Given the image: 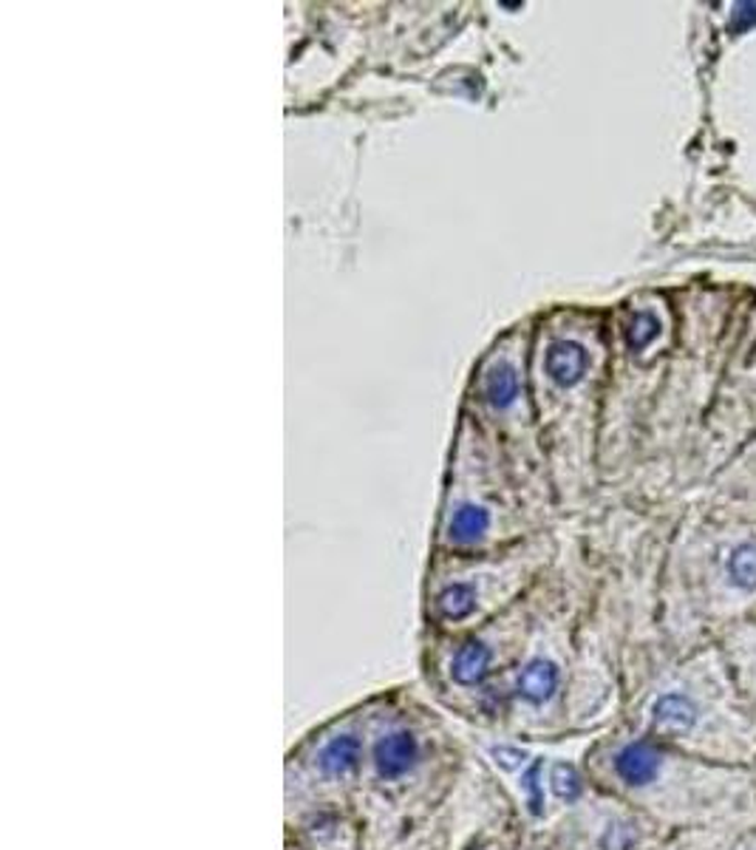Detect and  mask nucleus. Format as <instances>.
<instances>
[{"mask_svg": "<svg viewBox=\"0 0 756 850\" xmlns=\"http://www.w3.org/2000/svg\"><path fill=\"white\" fill-rule=\"evenodd\" d=\"M371 763H374L380 779L392 783V779L406 777L420 763V743L408 728H394V732L377 737L374 751H371Z\"/></svg>", "mask_w": 756, "mask_h": 850, "instance_id": "obj_1", "label": "nucleus"}, {"mask_svg": "<svg viewBox=\"0 0 756 850\" xmlns=\"http://www.w3.org/2000/svg\"><path fill=\"white\" fill-rule=\"evenodd\" d=\"M561 684V669L550 658H533L524 663L516 677V695L530 706H544L553 700Z\"/></svg>", "mask_w": 756, "mask_h": 850, "instance_id": "obj_2", "label": "nucleus"}, {"mask_svg": "<svg viewBox=\"0 0 756 850\" xmlns=\"http://www.w3.org/2000/svg\"><path fill=\"white\" fill-rule=\"evenodd\" d=\"M363 760V743L357 734H337L318 751V771L323 777L346 779L360 769Z\"/></svg>", "mask_w": 756, "mask_h": 850, "instance_id": "obj_3", "label": "nucleus"}, {"mask_svg": "<svg viewBox=\"0 0 756 850\" xmlns=\"http://www.w3.org/2000/svg\"><path fill=\"white\" fill-rule=\"evenodd\" d=\"M661 754L652 743H629L615 754V774L632 788H643L657 777Z\"/></svg>", "mask_w": 756, "mask_h": 850, "instance_id": "obj_4", "label": "nucleus"}, {"mask_svg": "<svg viewBox=\"0 0 756 850\" xmlns=\"http://www.w3.org/2000/svg\"><path fill=\"white\" fill-rule=\"evenodd\" d=\"M544 366H547V375H550V380H553V383L569 389V385L581 383V378L587 375L589 355L581 343L559 341L550 346V352H547Z\"/></svg>", "mask_w": 756, "mask_h": 850, "instance_id": "obj_5", "label": "nucleus"}, {"mask_svg": "<svg viewBox=\"0 0 756 850\" xmlns=\"http://www.w3.org/2000/svg\"><path fill=\"white\" fill-rule=\"evenodd\" d=\"M652 723H655L657 732L669 734V737L685 734L697 723V706L685 695L669 692V695L657 698L655 706H652Z\"/></svg>", "mask_w": 756, "mask_h": 850, "instance_id": "obj_6", "label": "nucleus"}, {"mask_svg": "<svg viewBox=\"0 0 756 850\" xmlns=\"http://www.w3.org/2000/svg\"><path fill=\"white\" fill-rule=\"evenodd\" d=\"M494 652L482 640H467L453 652L451 658V677L459 686H479L490 672Z\"/></svg>", "mask_w": 756, "mask_h": 850, "instance_id": "obj_7", "label": "nucleus"}, {"mask_svg": "<svg viewBox=\"0 0 756 850\" xmlns=\"http://www.w3.org/2000/svg\"><path fill=\"white\" fill-rule=\"evenodd\" d=\"M490 528V513L482 505H473V502H465V505H459L457 510L448 519V538L457 542V545H473V542H479Z\"/></svg>", "mask_w": 756, "mask_h": 850, "instance_id": "obj_8", "label": "nucleus"}, {"mask_svg": "<svg viewBox=\"0 0 756 850\" xmlns=\"http://www.w3.org/2000/svg\"><path fill=\"white\" fill-rule=\"evenodd\" d=\"M482 394H485V401L490 403L494 408H508L510 403L516 401L518 394V378L513 366L499 364L485 375V383H482Z\"/></svg>", "mask_w": 756, "mask_h": 850, "instance_id": "obj_9", "label": "nucleus"}, {"mask_svg": "<svg viewBox=\"0 0 756 850\" xmlns=\"http://www.w3.org/2000/svg\"><path fill=\"white\" fill-rule=\"evenodd\" d=\"M476 607V589L473 584L457 582L451 587H445L437 596V612L445 621H462L467 618Z\"/></svg>", "mask_w": 756, "mask_h": 850, "instance_id": "obj_10", "label": "nucleus"}, {"mask_svg": "<svg viewBox=\"0 0 756 850\" xmlns=\"http://www.w3.org/2000/svg\"><path fill=\"white\" fill-rule=\"evenodd\" d=\"M728 582L740 589L756 587V542H745L728 559Z\"/></svg>", "mask_w": 756, "mask_h": 850, "instance_id": "obj_11", "label": "nucleus"}, {"mask_svg": "<svg viewBox=\"0 0 756 850\" xmlns=\"http://www.w3.org/2000/svg\"><path fill=\"white\" fill-rule=\"evenodd\" d=\"M550 788H553V794L561 802H575L584 791L581 774H578L573 763H555L550 769Z\"/></svg>", "mask_w": 756, "mask_h": 850, "instance_id": "obj_12", "label": "nucleus"}, {"mask_svg": "<svg viewBox=\"0 0 756 850\" xmlns=\"http://www.w3.org/2000/svg\"><path fill=\"white\" fill-rule=\"evenodd\" d=\"M657 334H661V320L652 313H640L635 315L629 329H626V343H629L632 352H643L657 341Z\"/></svg>", "mask_w": 756, "mask_h": 850, "instance_id": "obj_13", "label": "nucleus"}, {"mask_svg": "<svg viewBox=\"0 0 756 850\" xmlns=\"http://www.w3.org/2000/svg\"><path fill=\"white\" fill-rule=\"evenodd\" d=\"M522 788L524 797H527V805H530L533 814H541V805H544V785H541V763H533L530 769L522 774Z\"/></svg>", "mask_w": 756, "mask_h": 850, "instance_id": "obj_14", "label": "nucleus"}, {"mask_svg": "<svg viewBox=\"0 0 756 850\" xmlns=\"http://www.w3.org/2000/svg\"><path fill=\"white\" fill-rule=\"evenodd\" d=\"M751 26H756V3H736L734 12H731L728 31L740 35V31H748Z\"/></svg>", "mask_w": 756, "mask_h": 850, "instance_id": "obj_15", "label": "nucleus"}, {"mask_svg": "<svg viewBox=\"0 0 756 850\" xmlns=\"http://www.w3.org/2000/svg\"><path fill=\"white\" fill-rule=\"evenodd\" d=\"M490 754H494L496 763L508 771L522 769L524 760H527V754H524L522 749H516V746H494V749H490Z\"/></svg>", "mask_w": 756, "mask_h": 850, "instance_id": "obj_16", "label": "nucleus"}]
</instances>
